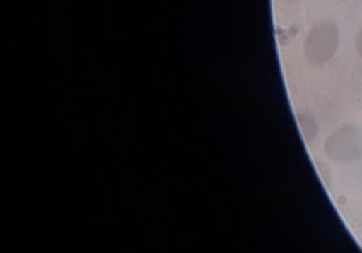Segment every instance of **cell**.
<instances>
[{"instance_id":"obj_1","label":"cell","mask_w":362,"mask_h":253,"mask_svg":"<svg viewBox=\"0 0 362 253\" xmlns=\"http://www.w3.org/2000/svg\"><path fill=\"white\" fill-rule=\"evenodd\" d=\"M324 148L327 155L338 163H352L362 158V127L345 124L332 131Z\"/></svg>"},{"instance_id":"obj_2","label":"cell","mask_w":362,"mask_h":253,"mask_svg":"<svg viewBox=\"0 0 362 253\" xmlns=\"http://www.w3.org/2000/svg\"><path fill=\"white\" fill-rule=\"evenodd\" d=\"M339 45V30L334 23H320L314 25L305 40V55L314 62L331 59Z\"/></svg>"},{"instance_id":"obj_3","label":"cell","mask_w":362,"mask_h":253,"mask_svg":"<svg viewBox=\"0 0 362 253\" xmlns=\"http://www.w3.org/2000/svg\"><path fill=\"white\" fill-rule=\"evenodd\" d=\"M354 45H355V51L356 54L362 58V30H359L355 35V40H354Z\"/></svg>"}]
</instances>
